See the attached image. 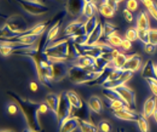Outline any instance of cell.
I'll return each mask as SVG.
<instances>
[{"instance_id":"1","label":"cell","mask_w":157,"mask_h":132,"mask_svg":"<svg viewBox=\"0 0 157 132\" xmlns=\"http://www.w3.org/2000/svg\"><path fill=\"white\" fill-rule=\"evenodd\" d=\"M8 94L20 106L22 115L28 124V126L36 131L40 132L42 127L39 119L40 103L24 98L14 92H8Z\"/></svg>"},{"instance_id":"2","label":"cell","mask_w":157,"mask_h":132,"mask_svg":"<svg viewBox=\"0 0 157 132\" xmlns=\"http://www.w3.org/2000/svg\"><path fill=\"white\" fill-rule=\"evenodd\" d=\"M42 56L51 63L60 61H69V41L68 38L54 40L44 48H42Z\"/></svg>"},{"instance_id":"3","label":"cell","mask_w":157,"mask_h":132,"mask_svg":"<svg viewBox=\"0 0 157 132\" xmlns=\"http://www.w3.org/2000/svg\"><path fill=\"white\" fill-rule=\"evenodd\" d=\"M102 72L85 69V68L70 65L68 77L72 83L76 85H83L93 83L96 81Z\"/></svg>"},{"instance_id":"4","label":"cell","mask_w":157,"mask_h":132,"mask_svg":"<svg viewBox=\"0 0 157 132\" xmlns=\"http://www.w3.org/2000/svg\"><path fill=\"white\" fill-rule=\"evenodd\" d=\"M25 12L33 16H40L46 14L49 8L37 0H15Z\"/></svg>"},{"instance_id":"5","label":"cell","mask_w":157,"mask_h":132,"mask_svg":"<svg viewBox=\"0 0 157 132\" xmlns=\"http://www.w3.org/2000/svg\"><path fill=\"white\" fill-rule=\"evenodd\" d=\"M73 106L67 97L66 92H64L60 94V105H59L58 114H57V123L58 126H60L64 122L70 118L73 114Z\"/></svg>"},{"instance_id":"6","label":"cell","mask_w":157,"mask_h":132,"mask_svg":"<svg viewBox=\"0 0 157 132\" xmlns=\"http://www.w3.org/2000/svg\"><path fill=\"white\" fill-rule=\"evenodd\" d=\"M114 90L116 91L118 94L120 96L123 101H124L127 105L131 110H135L136 108V93L131 88L125 85H122L120 86L116 87Z\"/></svg>"},{"instance_id":"7","label":"cell","mask_w":157,"mask_h":132,"mask_svg":"<svg viewBox=\"0 0 157 132\" xmlns=\"http://www.w3.org/2000/svg\"><path fill=\"white\" fill-rule=\"evenodd\" d=\"M84 35H87L85 30L84 23L79 20H75L69 24L64 30V36L68 39H74Z\"/></svg>"},{"instance_id":"8","label":"cell","mask_w":157,"mask_h":132,"mask_svg":"<svg viewBox=\"0 0 157 132\" xmlns=\"http://www.w3.org/2000/svg\"><path fill=\"white\" fill-rule=\"evenodd\" d=\"M5 24H7L11 30L14 31L15 32H17L21 35L29 29L26 20L22 16L18 15H11L7 18Z\"/></svg>"},{"instance_id":"9","label":"cell","mask_w":157,"mask_h":132,"mask_svg":"<svg viewBox=\"0 0 157 132\" xmlns=\"http://www.w3.org/2000/svg\"><path fill=\"white\" fill-rule=\"evenodd\" d=\"M53 70V81H60L65 77H68L70 64L69 61H60L52 63Z\"/></svg>"},{"instance_id":"10","label":"cell","mask_w":157,"mask_h":132,"mask_svg":"<svg viewBox=\"0 0 157 132\" xmlns=\"http://www.w3.org/2000/svg\"><path fill=\"white\" fill-rule=\"evenodd\" d=\"M70 65H76L79 67L94 70L96 66V58L87 54L80 55L78 57L69 61Z\"/></svg>"},{"instance_id":"11","label":"cell","mask_w":157,"mask_h":132,"mask_svg":"<svg viewBox=\"0 0 157 132\" xmlns=\"http://www.w3.org/2000/svg\"><path fill=\"white\" fill-rule=\"evenodd\" d=\"M86 3L85 0H67V11L72 17H78L83 13Z\"/></svg>"},{"instance_id":"12","label":"cell","mask_w":157,"mask_h":132,"mask_svg":"<svg viewBox=\"0 0 157 132\" xmlns=\"http://www.w3.org/2000/svg\"><path fill=\"white\" fill-rule=\"evenodd\" d=\"M133 72L123 70V74H121L120 77L118 79H116L114 81H111V82L105 83V84L102 85V87H103L104 89H115L116 87L126 84L133 77Z\"/></svg>"},{"instance_id":"13","label":"cell","mask_w":157,"mask_h":132,"mask_svg":"<svg viewBox=\"0 0 157 132\" xmlns=\"http://www.w3.org/2000/svg\"><path fill=\"white\" fill-rule=\"evenodd\" d=\"M60 94H56L54 93H50L47 94L45 97V102L49 107L50 111L55 116L56 122H57V114H58L59 105H60Z\"/></svg>"},{"instance_id":"14","label":"cell","mask_w":157,"mask_h":132,"mask_svg":"<svg viewBox=\"0 0 157 132\" xmlns=\"http://www.w3.org/2000/svg\"><path fill=\"white\" fill-rule=\"evenodd\" d=\"M142 64V58L140 55L138 54H131L128 56L127 61L125 64L123 70H127V71L135 72L138 71L140 69Z\"/></svg>"},{"instance_id":"15","label":"cell","mask_w":157,"mask_h":132,"mask_svg":"<svg viewBox=\"0 0 157 132\" xmlns=\"http://www.w3.org/2000/svg\"><path fill=\"white\" fill-rule=\"evenodd\" d=\"M113 115L115 118L120 120H123V121L137 122L140 114H137L134 111V110H131V109H125L122 111L113 112Z\"/></svg>"},{"instance_id":"16","label":"cell","mask_w":157,"mask_h":132,"mask_svg":"<svg viewBox=\"0 0 157 132\" xmlns=\"http://www.w3.org/2000/svg\"><path fill=\"white\" fill-rule=\"evenodd\" d=\"M157 109V97L155 96L152 95L147 98L145 101L143 107V115L147 118L151 117Z\"/></svg>"},{"instance_id":"17","label":"cell","mask_w":157,"mask_h":132,"mask_svg":"<svg viewBox=\"0 0 157 132\" xmlns=\"http://www.w3.org/2000/svg\"><path fill=\"white\" fill-rule=\"evenodd\" d=\"M79 126V119L71 116L59 126V132H73Z\"/></svg>"},{"instance_id":"18","label":"cell","mask_w":157,"mask_h":132,"mask_svg":"<svg viewBox=\"0 0 157 132\" xmlns=\"http://www.w3.org/2000/svg\"><path fill=\"white\" fill-rule=\"evenodd\" d=\"M141 76L146 79H157L155 65L151 60L147 61L141 70Z\"/></svg>"},{"instance_id":"19","label":"cell","mask_w":157,"mask_h":132,"mask_svg":"<svg viewBox=\"0 0 157 132\" xmlns=\"http://www.w3.org/2000/svg\"><path fill=\"white\" fill-rule=\"evenodd\" d=\"M136 28L138 31H149L151 29L150 20L146 11H142L138 14Z\"/></svg>"},{"instance_id":"20","label":"cell","mask_w":157,"mask_h":132,"mask_svg":"<svg viewBox=\"0 0 157 132\" xmlns=\"http://www.w3.org/2000/svg\"><path fill=\"white\" fill-rule=\"evenodd\" d=\"M102 36H103V25L98 22L96 28L88 36V40H87V42H86V44L91 45V44L98 43Z\"/></svg>"},{"instance_id":"21","label":"cell","mask_w":157,"mask_h":132,"mask_svg":"<svg viewBox=\"0 0 157 132\" xmlns=\"http://www.w3.org/2000/svg\"><path fill=\"white\" fill-rule=\"evenodd\" d=\"M60 22L58 21L56 22V24H54L50 29L48 30L47 33V36H46L45 41H44V44L43 48H44L46 46H48L50 43H52V41H54L56 38L58 36L59 32H60Z\"/></svg>"},{"instance_id":"22","label":"cell","mask_w":157,"mask_h":132,"mask_svg":"<svg viewBox=\"0 0 157 132\" xmlns=\"http://www.w3.org/2000/svg\"><path fill=\"white\" fill-rule=\"evenodd\" d=\"M39 38V36L31 35V34L24 33V34H22L20 36H18L17 38H15L13 40L15 42H18V43H22V44H24V45L32 46L36 43Z\"/></svg>"},{"instance_id":"23","label":"cell","mask_w":157,"mask_h":132,"mask_svg":"<svg viewBox=\"0 0 157 132\" xmlns=\"http://www.w3.org/2000/svg\"><path fill=\"white\" fill-rule=\"evenodd\" d=\"M67 97L69 98V102L71 103L72 106H73V110H79L84 106V102L82 100V98L80 97L78 93H76L75 91L73 90H69L66 91Z\"/></svg>"},{"instance_id":"24","label":"cell","mask_w":157,"mask_h":132,"mask_svg":"<svg viewBox=\"0 0 157 132\" xmlns=\"http://www.w3.org/2000/svg\"><path fill=\"white\" fill-rule=\"evenodd\" d=\"M89 107L90 109V111L94 112L95 114H101L102 111V102H101V98L98 96L93 95L89 98L87 102Z\"/></svg>"},{"instance_id":"25","label":"cell","mask_w":157,"mask_h":132,"mask_svg":"<svg viewBox=\"0 0 157 132\" xmlns=\"http://www.w3.org/2000/svg\"><path fill=\"white\" fill-rule=\"evenodd\" d=\"M20 36H21V34L15 32L14 31L11 30L7 24H3L1 28L0 36L2 40H13Z\"/></svg>"},{"instance_id":"26","label":"cell","mask_w":157,"mask_h":132,"mask_svg":"<svg viewBox=\"0 0 157 132\" xmlns=\"http://www.w3.org/2000/svg\"><path fill=\"white\" fill-rule=\"evenodd\" d=\"M108 100V106L113 112L119 111L125 109H130L127 103L122 100V98H113V99Z\"/></svg>"},{"instance_id":"27","label":"cell","mask_w":157,"mask_h":132,"mask_svg":"<svg viewBox=\"0 0 157 132\" xmlns=\"http://www.w3.org/2000/svg\"><path fill=\"white\" fill-rule=\"evenodd\" d=\"M129 55H126L123 52H119L114 58L112 59L110 65L116 70H123L125 64L127 62V58Z\"/></svg>"},{"instance_id":"28","label":"cell","mask_w":157,"mask_h":132,"mask_svg":"<svg viewBox=\"0 0 157 132\" xmlns=\"http://www.w3.org/2000/svg\"><path fill=\"white\" fill-rule=\"evenodd\" d=\"M78 130L80 132H98V128L94 124L89 120L79 119V126Z\"/></svg>"},{"instance_id":"29","label":"cell","mask_w":157,"mask_h":132,"mask_svg":"<svg viewBox=\"0 0 157 132\" xmlns=\"http://www.w3.org/2000/svg\"><path fill=\"white\" fill-rule=\"evenodd\" d=\"M98 10L99 13L101 14L104 18H106V19H111V18H113L114 16V15H115V12H116L109 5H107L106 3L102 2L100 3Z\"/></svg>"},{"instance_id":"30","label":"cell","mask_w":157,"mask_h":132,"mask_svg":"<svg viewBox=\"0 0 157 132\" xmlns=\"http://www.w3.org/2000/svg\"><path fill=\"white\" fill-rule=\"evenodd\" d=\"M147 11L157 21V3L154 0H140Z\"/></svg>"},{"instance_id":"31","label":"cell","mask_w":157,"mask_h":132,"mask_svg":"<svg viewBox=\"0 0 157 132\" xmlns=\"http://www.w3.org/2000/svg\"><path fill=\"white\" fill-rule=\"evenodd\" d=\"M46 28H47V24L46 23H40V24H36L33 27L29 28L24 33L40 36L44 32V31L46 30Z\"/></svg>"},{"instance_id":"32","label":"cell","mask_w":157,"mask_h":132,"mask_svg":"<svg viewBox=\"0 0 157 132\" xmlns=\"http://www.w3.org/2000/svg\"><path fill=\"white\" fill-rule=\"evenodd\" d=\"M97 10V6L95 4L94 1H93V2H87V3H86L84 9H83L82 15H84L86 19H89V18H91L93 17V16H94Z\"/></svg>"},{"instance_id":"33","label":"cell","mask_w":157,"mask_h":132,"mask_svg":"<svg viewBox=\"0 0 157 132\" xmlns=\"http://www.w3.org/2000/svg\"><path fill=\"white\" fill-rule=\"evenodd\" d=\"M98 24V19L96 16H93L91 18H89L86 20V21L84 23V27H85V30H86V33L87 35H90L92 31L96 28V26Z\"/></svg>"},{"instance_id":"34","label":"cell","mask_w":157,"mask_h":132,"mask_svg":"<svg viewBox=\"0 0 157 132\" xmlns=\"http://www.w3.org/2000/svg\"><path fill=\"white\" fill-rule=\"evenodd\" d=\"M136 123H137L138 126H139V129L140 130V131L149 132V130H150L149 123L147 121V119L143 114H140L139 115V118H138V120Z\"/></svg>"},{"instance_id":"35","label":"cell","mask_w":157,"mask_h":132,"mask_svg":"<svg viewBox=\"0 0 157 132\" xmlns=\"http://www.w3.org/2000/svg\"><path fill=\"white\" fill-rule=\"evenodd\" d=\"M117 28L114 26V24L109 22H105L103 24V36L105 38L110 36L112 35L116 34Z\"/></svg>"},{"instance_id":"36","label":"cell","mask_w":157,"mask_h":132,"mask_svg":"<svg viewBox=\"0 0 157 132\" xmlns=\"http://www.w3.org/2000/svg\"><path fill=\"white\" fill-rule=\"evenodd\" d=\"M123 40V39H122L119 36L114 34V35H112L107 38H105V41L114 48H120Z\"/></svg>"},{"instance_id":"37","label":"cell","mask_w":157,"mask_h":132,"mask_svg":"<svg viewBox=\"0 0 157 132\" xmlns=\"http://www.w3.org/2000/svg\"><path fill=\"white\" fill-rule=\"evenodd\" d=\"M125 38L131 42H134L139 40V34L138 30L136 28H128L125 33Z\"/></svg>"},{"instance_id":"38","label":"cell","mask_w":157,"mask_h":132,"mask_svg":"<svg viewBox=\"0 0 157 132\" xmlns=\"http://www.w3.org/2000/svg\"><path fill=\"white\" fill-rule=\"evenodd\" d=\"M6 111L8 115H17L18 113L21 111L20 110V106L17 104V102H15V101L12 102H10L6 106Z\"/></svg>"},{"instance_id":"39","label":"cell","mask_w":157,"mask_h":132,"mask_svg":"<svg viewBox=\"0 0 157 132\" xmlns=\"http://www.w3.org/2000/svg\"><path fill=\"white\" fill-rule=\"evenodd\" d=\"M98 128L100 132H112L113 126L108 120H101L99 122Z\"/></svg>"},{"instance_id":"40","label":"cell","mask_w":157,"mask_h":132,"mask_svg":"<svg viewBox=\"0 0 157 132\" xmlns=\"http://www.w3.org/2000/svg\"><path fill=\"white\" fill-rule=\"evenodd\" d=\"M146 81L153 95L157 97V79H146Z\"/></svg>"},{"instance_id":"41","label":"cell","mask_w":157,"mask_h":132,"mask_svg":"<svg viewBox=\"0 0 157 132\" xmlns=\"http://www.w3.org/2000/svg\"><path fill=\"white\" fill-rule=\"evenodd\" d=\"M149 43L157 47V29L151 28L149 30Z\"/></svg>"},{"instance_id":"42","label":"cell","mask_w":157,"mask_h":132,"mask_svg":"<svg viewBox=\"0 0 157 132\" xmlns=\"http://www.w3.org/2000/svg\"><path fill=\"white\" fill-rule=\"evenodd\" d=\"M138 7H139V2L138 0H127V3H126V8L130 10L131 11H137Z\"/></svg>"},{"instance_id":"43","label":"cell","mask_w":157,"mask_h":132,"mask_svg":"<svg viewBox=\"0 0 157 132\" xmlns=\"http://www.w3.org/2000/svg\"><path fill=\"white\" fill-rule=\"evenodd\" d=\"M123 16L124 18V20H126V22L127 23H132L134 20V15H133V12L131 11L130 10H128L127 8H125L124 10L123 11Z\"/></svg>"},{"instance_id":"44","label":"cell","mask_w":157,"mask_h":132,"mask_svg":"<svg viewBox=\"0 0 157 132\" xmlns=\"http://www.w3.org/2000/svg\"><path fill=\"white\" fill-rule=\"evenodd\" d=\"M132 42L128 40L127 39H123V42L121 43V46H120V48L123 51H129V50L131 49L132 48Z\"/></svg>"},{"instance_id":"45","label":"cell","mask_w":157,"mask_h":132,"mask_svg":"<svg viewBox=\"0 0 157 132\" xmlns=\"http://www.w3.org/2000/svg\"><path fill=\"white\" fill-rule=\"evenodd\" d=\"M155 49H156V46L153 45L151 43L144 44V52H146L147 54L152 55L153 53H155Z\"/></svg>"},{"instance_id":"46","label":"cell","mask_w":157,"mask_h":132,"mask_svg":"<svg viewBox=\"0 0 157 132\" xmlns=\"http://www.w3.org/2000/svg\"><path fill=\"white\" fill-rule=\"evenodd\" d=\"M48 111H50L49 107H48V104L46 103L45 102L40 103V105H39L40 114H41V115H44V114H46V113L48 112Z\"/></svg>"},{"instance_id":"47","label":"cell","mask_w":157,"mask_h":132,"mask_svg":"<svg viewBox=\"0 0 157 132\" xmlns=\"http://www.w3.org/2000/svg\"><path fill=\"white\" fill-rule=\"evenodd\" d=\"M101 2H105L107 5H109L110 7L114 9V11H117L118 8V3L116 0H101Z\"/></svg>"},{"instance_id":"48","label":"cell","mask_w":157,"mask_h":132,"mask_svg":"<svg viewBox=\"0 0 157 132\" xmlns=\"http://www.w3.org/2000/svg\"><path fill=\"white\" fill-rule=\"evenodd\" d=\"M29 89L32 92H37L38 89H39V85L38 83H36V81H31L29 83Z\"/></svg>"},{"instance_id":"49","label":"cell","mask_w":157,"mask_h":132,"mask_svg":"<svg viewBox=\"0 0 157 132\" xmlns=\"http://www.w3.org/2000/svg\"><path fill=\"white\" fill-rule=\"evenodd\" d=\"M23 132H38V131H36V130H33V129L29 127V126H28V127H26L24 130H23Z\"/></svg>"},{"instance_id":"50","label":"cell","mask_w":157,"mask_h":132,"mask_svg":"<svg viewBox=\"0 0 157 132\" xmlns=\"http://www.w3.org/2000/svg\"><path fill=\"white\" fill-rule=\"evenodd\" d=\"M153 119H154V120L155 121V123H157V109L155 111V112H154V114H153Z\"/></svg>"},{"instance_id":"51","label":"cell","mask_w":157,"mask_h":132,"mask_svg":"<svg viewBox=\"0 0 157 132\" xmlns=\"http://www.w3.org/2000/svg\"><path fill=\"white\" fill-rule=\"evenodd\" d=\"M1 132H14V131L11 130H1Z\"/></svg>"},{"instance_id":"52","label":"cell","mask_w":157,"mask_h":132,"mask_svg":"<svg viewBox=\"0 0 157 132\" xmlns=\"http://www.w3.org/2000/svg\"><path fill=\"white\" fill-rule=\"evenodd\" d=\"M116 1H117V2H118V3H120V2H123L124 0H116Z\"/></svg>"},{"instance_id":"53","label":"cell","mask_w":157,"mask_h":132,"mask_svg":"<svg viewBox=\"0 0 157 132\" xmlns=\"http://www.w3.org/2000/svg\"><path fill=\"white\" fill-rule=\"evenodd\" d=\"M116 132H123V130H120V129H118V130H117Z\"/></svg>"},{"instance_id":"54","label":"cell","mask_w":157,"mask_h":132,"mask_svg":"<svg viewBox=\"0 0 157 132\" xmlns=\"http://www.w3.org/2000/svg\"><path fill=\"white\" fill-rule=\"evenodd\" d=\"M155 72H156V75H157V65H155Z\"/></svg>"},{"instance_id":"55","label":"cell","mask_w":157,"mask_h":132,"mask_svg":"<svg viewBox=\"0 0 157 132\" xmlns=\"http://www.w3.org/2000/svg\"><path fill=\"white\" fill-rule=\"evenodd\" d=\"M37 1H39V0H37Z\"/></svg>"}]
</instances>
